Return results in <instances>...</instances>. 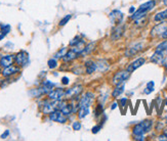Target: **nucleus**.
<instances>
[{
    "label": "nucleus",
    "instance_id": "21",
    "mask_svg": "<svg viewBox=\"0 0 167 141\" xmlns=\"http://www.w3.org/2000/svg\"><path fill=\"white\" fill-rule=\"evenodd\" d=\"M10 31V26L9 25H0V40L3 39L8 32Z\"/></svg>",
    "mask_w": 167,
    "mask_h": 141
},
{
    "label": "nucleus",
    "instance_id": "16",
    "mask_svg": "<svg viewBox=\"0 0 167 141\" xmlns=\"http://www.w3.org/2000/svg\"><path fill=\"white\" fill-rule=\"evenodd\" d=\"M95 70H98V66H96V62L94 60H87L85 62V70L87 74H92Z\"/></svg>",
    "mask_w": 167,
    "mask_h": 141
},
{
    "label": "nucleus",
    "instance_id": "4",
    "mask_svg": "<svg viewBox=\"0 0 167 141\" xmlns=\"http://www.w3.org/2000/svg\"><path fill=\"white\" fill-rule=\"evenodd\" d=\"M167 56V51L166 50H157L154 52V54L151 56V62H153L156 65H160L165 62V58Z\"/></svg>",
    "mask_w": 167,
    "mask_h": 141
},
{
    "label": "nucleus",
    "instance_id": "39",
    "mask_svg": "<svg viewBox=\"0 0 167 141\" xmlns=\"http://www.w3.org/2000/svg\"><path fill=\"white\" fill-rule=\"evenodd\" d=\"M116 107H117V103H113V104H112V107H111V110H115Z\"/></svg>",
    "mask_w": 167,
    "mask_h": 141
},
{
    "label": "nucleus",
    "instance_id": "3",
    "mask_svg": "<svg viewBox=\"0 0 167 141\" xmlns=\"http://www.w3.org/2000/svg\"><path fill=\"white\" fill-rule=\"evenodd\" d=\"M130 77V73L128 70H120L115 74V76L113 77V84L114 85H120L122 83H124L126 80Z\"/></svg>",
    "mask_w": 167,
    "mask_h": 141
},
{
    "label": "nucleus",
    "instance_id": "29",
    "mask_svg": "<svg viewBox=\"0 0 167 141\" xmlns=\"http://www.w3.org/2000/svg\"><path fill=\"white\" fill-rule=\"evenodd\" d=\"M71 18H72V15L71 14H67L65 18H63L62 20H61V22H60V26H65L67 23H68V22L71 20Z\"/></svg>",
    "mask_w": 167,
    "mask_h": 141
},
{
    "label": "nucleus",
    "instance_id": "14",
    "mask_svg": "<svg viewBox=\"0 0 167 141\" xmlns=\"http://www.w3.org/2000/svg\"><path fill=\"white\" fill-rule=\"evenodd\" d=\"M82 92V86L81 85H76L72 87L71 89H69L68 91H66V96L67 97H76Z\"/></svg>",
    "mask_w": 167,
    "mask_h": 141
},
{
    "label": "nucleus",
    "instance_id": "18",
    "mask_svg": "<svg viewBox=\"0 0 167 141\" xmlns=\"http://www.w3.org/2000/svg\"><path fill=\"white\" fill-rule=\"evenodd\" d=\"M78 56H79L78 53H76L74 50H71V51H68V52L66 53V55L63 57V59L65 60V62H72V60L76 59Z\"/></svg>",
    "mask_w": 167,
    "mask_h": 141
},
{
    "label": "nucleus",
    "instance_id": "33",
    "mask_svg": "<svg viewBox=\"0 0 167 141\" xmlns=\"http://www.w3.org/2000/svg\"><path fill=\"white\" fill-rule=\"evenodd\" d=\"M62 83L64 85H68L69 84V79L67 78V77H63V79H62Z\"/></svg>",
    "mask_w": 167,
    "mask_h": 141
},
{
    "label": "nucleus",
    "instance_id": "35",
    "mask_svg": "<svg viewBox=\"0 0 167 141\" xmlns=\"http://www.w3.org/2000/svg\"><path fill=\"white\" fill-rule=\"evenodd\" d=\"M159 140H167V133H164V134H162V135H160Z\"/></svg>",
    "mask_w": 167,
    "mask_h": 141
},
{
    "label": "nucleus",
    "instance_id": "25",
    "mask_svg": "<svg viewBox=\"0 0 167 141\" xmlns=\"http://www.w3.org/2000/svg\"><path fill=\"white\" fill-rule=\"evenodd\" d=\"M88 114H89L88 107H80L79 113H78V117H79V119H83V118H85L86 116H87Z\"/></svg>",
    "mask_w": 167,
    "mask_h": 141
},
{
    "label": "nucleus",
    "instance_id": "31",
    "mask_svg": "<svg viewBox=\"0 0 167 141\" xmlns=\"http://www.w3.org/2000/svg\"><path fill=\"white\" fill-rule=\"evenodd\" d=\"M73 129L75 131H78L81 129V124L79 123V122H74L73 123Z\"/></svg>",
    "mask_w": 167,
    "mask_h": 141
},
{
    "label": "nucleus",
    "instance_id": "12",
    "mask_svg": "<svg viewBox=\"0 0 167 141\" xmlns=\"http://www.w3.org/2000/svg\"><path fill=\"white\" fill-rule=\"evenodd\" d=\"M144 62H146V59L143 58V57H140V58H137L136 60H134L133 62H131L130 65L127 66V70L129 73H132L133 70H136V69H139L143 65H144Z\"/></svg>",
    "mask_w": 167,
    "mask_h": 141
},
{
    "label": "nucleus",
    "instance_id": "9",
    "mask_svg": "<svg viewBox=\"0 0 167 141\" xmlns=\"http://www.w3.org/2000/svg\"><path fill=\"white\" fill-rule=\"evenodd\" d=\"M109 18H110L112 24L119 25L121 24L122 20H123V14H122L120 10H113L109 14Z\"/></svg>",
    "mask_w": 167,
    "mask_h": 141
},
{
    "label": "nucleus",
    "instance_id": "28",
    "mask_svg": "<svg viewBox=\"0 0 167 141\" xmlns=\"http://www.w3.org/2000/svg\"><path fill=\"white\" fill-rule=\"evenodd\" d=\"M102 114H104V108H102V104H98L94 110V115H95V117H98L99 115H102Z\"/></svg>",
    "mask_w": 167,
    "mask_h": 141
},
{
    "label": "nucleus",
    "instance_id": "1",
    "mask_svg": "<svg viewBox=\"0 0 167 141\" xmlns=\"http://www.w3.org/2000/svg\"><path fill=\"white\" fill-rule=\"evenodd\" d=\"M156 5V1L155 0H150V1H148L146 3H144L140 6V8L137 9L136 11L133 12V14L131 15V20H134V21H139L142 18H144V15L147 14L148 11L152 10V9L155 7Z\"/></svg>",
    "mask_w": 167,
    "mask_h": 141
},
{
    "label": "nucleus",
    "instance_id": "8",
    "mask_svg": "<svg viewBox=\"0 0 167 141\" xmlns=\"http://www.w3.org/2000/svg\"><path fill=\"white\" fill-rule=\"evenodd\" d=\"M52 102H46L43 107V114H46V115H49L50 113H52L54 111H57L59 110V101H54V100H51Z\"/></svg>",
    "mask_w": 167,
    "mask_h": 141
},
{
    "label": "nucleus",
    "instance_id": "20",
    "mask_svg": "<svg viewBox=\"0 0 167 141\" xmlns=\"http://www.w3.org/2000/svg\"><path fill=\"white\" fill-rule=\"evenodd\" d=\"M124 88H125L124 83H122V84H120V85H117V87L114 89L113 92H112V96L115 98L118 97V96H120L124 92Z\"/></svg>",
    "mask_w": 167,
    "mask_h": 141
},
{
    "label": "nucleus",
    "instance_id": "17",
    "mask_svg": "<svg viewBox=\"0 0 167 141\" xmlns=\"http://www.w3.org/2000/svg\"><path fill=\"white\" fill-rule=\"evenodd\" d=\"M19 68H17V66H7V68H4V70H3L2 72V75L4 77H9L11 75H14V74L18 73L19 72Z\"/></svg>",
    "mask_w": 167,
    "mask_h": 141
},
{
    "label": "nucleus",
    "instance_id": "37",
    "mask_svg": "<svg viewBox=\"0 0 167 141\" xmlns=\"http://www.w3.org/2000/svg\"><path fill=\"white\" fill-rule=\"evenodd\" d=\"M161 36H162V38H163V39H167V27H166L165 31L163 32V34L161 35Z\"/></svg>",
    "mask_w": 167,
    "mask_h": 141
},
{
    "label": "nucleus",
    "instance_id": "5",
    "mask_svg": "<svg viewBox=\"0 0 167 141\" xmlns=\"http://www.w3.org/2000/svg\"><path fill=\"white\" fill-rule=\"evenodd\" d=\"M49 119L52 122H57V123H62V124L66 123L67 120H68V119H67V115H65L62 111H59V110L50 113Z\"/></svg>",
    "mask_w": 167,
    "mask_h": 141
},
{
    "label": "nucleus",
    "instance_id": "26",
    "mask_svg": "<svg viewBox=\"0 0 167 141\" xmlns=\"http://www.w3.org/2000/svg\"><path fill=\"white\" fill-rule=\"evenodd\" d=\"M68 52V50H67L66 47L62 48V49H60L56 53V55H54V58H62V57H64L66 55V53Z\"/></svg>",
    "mask_w": 167,
    "mask_h": 141
},
{
    "label": "nucleus",
    "instance_id": "2",
    "mask_svg": "<svg viewBox=\"0 0 167 141\" xmlns=\"http://www.w3.org/2000/svg\"><path fill=\"white\" fill-rule=\"evenodd\" d=\"M153 126V122L150 120H146L140 122V124H136L132 129V134L134 136H140L144 135V133L149 132L152 129Z\"/></svg>",
    "mask_w": 167,
    "mask_h": 141
},
{
    "label": "nucleus",
    "instance_id": "34",
    "mask_svg": "<svg viewBox=\"0 0 167 141\" xmlns=\"http://www.w3.org/2000/svg\"><path fill=\"white\" fill-rule=\"evenodd\" d=\"M126 102H127V98H122L121 100H120L121 107H125V104H126Z\"/></svg>",
    "mask_w": 167,
    "mask_h": 141
},
{
    "label": "nucleus",
    "instance_id": "27",
    "mask_svg": "<svg viewBox=\"0 0 167 141\" xmlns=\"http://www.w3.org/2000/svg\"><path fill=\"white\" fill-rule=\"evenodd\" d=\"M47 65H48V68H49V69L56 68V66H57L56 58H51V59H49V60H48V62H47Z\"/></svg>",
    "mask_w": 167,
    "mask_h": 141
},
{
    "label": "nucleus",
    "instance_id": "40",
    "mask_svg": "<svg viewBox=\"0 0 167 141\" xmlns=\"http://www.w3.org/2000/svg\"><path fill=\"white\" fill-rule=\"evenodd\" d=\"M163 2H164L165 5H167V0H163Z\"/></svg>",
    "mask_w": 167,
    "mask_h": 141
},
{
    "label": "nucleus",
    "instance_id": "22",
    "mask_svg": "<svg viewBox=\"0 0 167 141\" xmlns=\"http://www.w3.org/2000/svg\"><path fill=\"white\" fill-rule=\"evenodd\" d=\"M154 20L156 22H163L167 20V9H165V10H163L161 12H158V14L155 15Z\"/></svg>",
    "mask_w": 167,
    "mask_h": 141
},
{
    "label": "nucleus",
    "instance_id": "30",
    "mask_svg": "<svg viewBox=\"0 0 167 141\" xmlns=\"http://www.w3.org/2000/svg\"><path fill=\"white\" fill-rule=\"evenodd\" d=\"M80 40H81V39H80V37H79V36L75 37V38H74L73 40H71V41H70V45H71V46H74V45H76V44L78 43Z\"/></svg>",
    "mask_w": 167,
    "mask_h": 141
},
{
    "label": "nucleus",
    "instance_id": "32",
    "mask_svg": "<svg viewBox=\"0 0 167 141\" xmlns=\"http://www.w3.org/2000/svg\"><path fill=\"white\" fill-rule=\"evenodd\" d=\"M101 129H102V125H98V126H95V127L92 128V131H91V132L94 133V134H95V133H98Z\"/></svg>",
    "mask_w": 167,
    "mask_h": 141
},
{
    "label": "nucleus",
    "instance_id": "15",
    "mask_svg": "<svg viewBox=\"0 0 167 141\" xmlns=\"http://www.w3.org/2000/svg\"><path fill=\"white\" fill-rule=\"evenodd\" d=\"M14 60H15L14 55H4L0 58V66H1L2 68H7V66L12 65Z\"/></svg>",
    "mask_w": 167,
    "mask_h": 141
},
{
    "label": "nucleus",
    "instance_id": "7",
    "mask_svg": "<svg viewBox=\"0 0 167 141\" xmlns=\"http://www.w3.org/2000/svg\"><path fill=\"white\" fill-rule=\"evenodd\" d=\"M64 96H66V92L63 89H54V90H51L48 93V97H49L50 100H54V101L62 100Z\"/></svg>",
    "mask_w": 167,
    "mask_h": 141
},
{
    "label": "nucleus",
    "instance_id": "19",
    "mask_svg": "<svg viewBox=\"0 0 167 141\" xmlns=\"http://www.w3.org/2000/svg\"><path fill=\"white\" fill-rule=\"evenodd\" d=\"M84 48H85V43H84V41H83V40H80L79 42L76 44V45H74V46H73L72 50H74L76 53H78V54H82L83 50H84Z\"/></svg>",
    "mask_w": 167,
    "mask_h": 141
},
{
    "label": "nucleus",
    "instance_id": "11",
    "mask_svg": "<svg viewBox=\"0 0 167 141\" xmlns=\"http://www.w3.org/2000/svg\"><path fill=\"white\" fill-rule=\"evenodd\" d=\"M92 99H94V94L90 93V92L86 93L81 99H80V101L78 103V107H88L91 103Z\"/></svg>",
    "mask_w": 167,
    "mask_h": 141
},
{
    "label": "nucleus",
    "instance_id": "23",
    "mask_svg": "<svg viewBox=\"0 0 167 141\" xmlns=\"http://www.w3.org/2000/svg\"><path fill=\"white\" fill-rule=\"evenodd\" d=\"M154 86H155V82H154V81H150V82L147 84V87H146V89L144 90V94L152 93V92L154 91Z\"/></svg>",
    "mask_w": 167,
    "mask_h": 141
},
{
    "label": "nucleus",
    "instance_id": "24",
    "mask_svg": "<svg viewBox=\"0 0 167 141\" xmlns=\"http://www.w3.org/2000/svg\"><path fill=\"white\" fill-rule=\"evenodd\" d=\"M95 46V43L94 42H92V43H89L87 46H85V48H84V50H83V52H82V54L83 55H86V54H89L91 52L92 50L94 49V47Z\"/></svg>",
    "mask_w": 167,
    "mask_h": 141
},
{
    "label": "nucleus",
    "instance_id": "13",
    "mask_svg": "<svg viewBox=\"0 0 167 141\" xmlns=\"http://www.w3.org/2000/svg\"><path fill=\"white\" fill-rule=\"evenodd\" d=\"M123 33H124V26H120L119 24L116 28H114L113 30H112L111 38L113 40H118L122 35H123Z\"/></svg>",
    "mask_w": 167,
    "mask_h": 141
},
{
    "label": "nucleus",
    "instance_id": "10",
    "mask_svg": "<svg viewBox=\"0 0 167 141\" xmlns=\"http://www.w3.org/2000/svg\"><path fill=\"white\" fill-rule=\"evenodd\" d=\"M142 49H143V44L142 43H136V44H134L133 46L127 48L126 51H125V56L131 57V56L136 55V53H139Z\"/></svg>",
    "mask_w": 167,
    "mask_h": 141
},
{
    "label": "nucleus",
    "instance_id": "6",
    "mask_svg": "<svg viewBox=\"0 0 167 141\" xmlns=\"http://www.w3.org/2000/svg\"><path fill=\"white\" fill-rule=\"evenodd\" d=\"M15 62L18 63L20 66H24L28 63L29 62V55L26 51H20L17 55L15 56Z\"/></svg>",
    "mask_w": 167,
    "mask_h": 141
},
{
    "label": "nucleus",
    "instance_id": "38",
    "mask_svg": "<svg viewBox=\"0 0 167 141\" xmlns=\"http://www.w3.org/2000/svg\"><path fill=\"white\" fill-rule=\"evenodd\" d=\"M134 11H136V8H134L133 6H131V7L129 8V12H130V14H133Z\"/></svg>",
    "mask_w": 167,
    "mask_h": 141
},
{
    "label": "nucleus",
    "instance_id": "36",
    "mask_svg": "<svg viewBox=\"0 0 167 141\" xmlns=\"http://www.w3.org/2000/svg\"><path fill=\"white\" fill-rule=\"evenodd\" d=\"M8 135H9V131H8V130H6V131H5V132H4V133H3V134H2V135H1V138H2V139H5V138H6V137H7Z\"/></svg>",
    "mask_w": 167,
    "mask_h": 141
}]
</instances>
